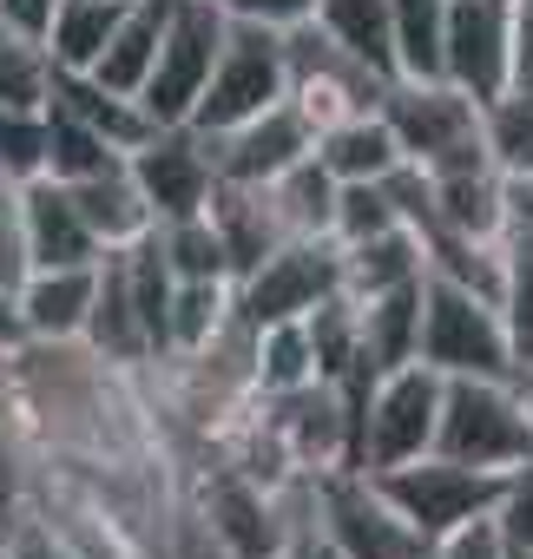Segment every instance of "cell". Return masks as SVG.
<instances>
[{"mask_svg":"<svg viewBox=\"0 0 533 559\" xmlns=\"http://www.w3.org/2000/svg\"><path fill=\"white\" fill-rule=\"evenodd\" d=\"M376 112L395 132L402 158L422 165V171H461V165H481L487 158V145H481V99L461 93L441 73H428V80H408V73L389 80V93H382Z\"/></svg>","mask_w":533,"mask_h":559,"instance_id":"6da1fadb","label":"cell"},{"mask_svg":"<svg viewBox=\"0 0 533 559\" xmlns=\"http://www.w3.org/2000/svg\"><path fill=\"white\" fill-rule=\"evenodd\" d=\"M435 454L507 474L533 454V421L500 376H441V421H435Z\"/></svg>","mask_w":533,"mask_h":559,"instance_id":"7a4b0ae2","label":"cell"},{"mask_svg":"<svg viewBox=\"0 0 533 559\" xmlns=\"http://www.w3.org/2000/svg\"><path fill=\"white\" fill-rule=\"evenodd\" d=\"M415 362H428L435 376H513V343L507 323L487 297L448 284V276L422 270V343Z\"/></svg>","mask_w":533,"mask_h":559,"instance_id":"3957f363","label":"cell"},{"mask_svg":"<svg viewBox=\"0 0 533 559\" xmlns=\"http://www.w3.org/2000/svg\"><path fill=\"white\" fill-rule=\"evenodd\" d=\"M291 99V67H284V34L277 27H257V21H237L230 14V34H224V53L191 106L185 126L198 132H230L244 119H257L263 106Z\"/></svg>","mask_w":533,"mask_h":559,"instance_id":"277c9868","label":"cell"},{"mask_svg":"<svg viewBox=\"0 0 533 559\" xmlns=\"http://www.w3.org/2000/svg\"><path fill=\"white\" fill-rule=\"evenodd\" d=\"M376 487L395 500V513L435 546V539H448L454 526H467V520H481V513H494L500 507V487H507V474H487V467H467V461H448V454H415V461H395V467H382L376 474Z\"/></svg>","mask_w":533,"mask_h":559,"instance_id":"5b68a950","label":"cell"},{"mask_svg":"<svg viewBox=\"0 0 533 559\" xmlns=\"http://www.w3.org/2000/svg\"><path fill=\"white\" fill-rule=\"evenodd\" d=\"M310 507H317V526L330 533V546L343 559H428L435 552L395 513V500L376 487V474H363V467L310 474Z\"/></svg>","mask_w":533,"mask_h":559,"instance_id":"8992f818","label":"cell"},{"mask_svg":"<svg viewBox=\"0 0 533 559\" xmlns=\"http://www.w3.org/2000/svg\"><path fill=\"white\" fill-rule=\"evenodd\" d=\"M343 290V243L336 237H284L250 276L230 284V310L244 330L310 317L323 297Z\"/></svg>","mask_w":533,"mask_h":559,"instance_id":"52a82bcc","label":"cell"},{"mask_svg":"<svg viewBox=\"0 0 533 559\" xmlns=\"http://www.w3.org/2000/svg\"><path fill=\"white\" fill-rule=\"evenodd\" d=\"M224 34H230V8L224 0H171L165 14V40H158V60H152V80L139 93V106L158 119V126H185L217 53H224Z\"/></svg>","mask_w":533,"mask_h":559,"instance_id":"ba28073f","label":"cell"},{"mask_svg":"<svg viewBox=\"0 0 533 559\" xmlns=\"http://www.w3.org/2000/svg\"><path fill=\"white\" fill-rule=\"evenodd\" d=\"M284 67H291V106H297L317 132L336 126V119L376 112L382 93H389V80H382L369 60H356L343 40H330L317 21H304V27L284 34Z\"/></svg>","mask_w":533,"mask_h":559,"instance_id":"9c48e42d","label":"cell"},{"mask_svg":"<svg viewBox=\"0 0 533 559\" xmlns=\"http://www.w3.org/2000/svg\"><path fill=\"white\" fill-rule=\"evenodd\" d=\"M435 421H441V376L428 362H402L389 376H376L363 415H356V467L382 474L395 461H415L435 448Z\"/></svg>","mask_w":533,"mask_h":559,"instance_id":"30bf717a","label":"cell"},{"mask_svg":"<svg viewBox=\"0 0 533 559\" xmlns=\"http://www.w3.org/2000/svg\"><path fill=\"white\" fill-rule=\"evenodd\" d=\"M263 428H271L277 454L291 461V474H330V467H356V408L336 382H304L284 395H257Z\"/></svg>","mask_w":533,"mask_h":559,"instance_id":"8fae6325","label":"cell"},{"mask_svg":"<svg viewBox=\"0 0 533 559\" xmlns=\"http://www.w3.org/2000/svg\"><path fill=\"white\" fill-rule=\"evenodd\" d=\"M441 80H454L481 106L513 86V0H448Z\"/></svg>","mask_w":533,"mask_h":559,"instance_id":"7c38bea8","label":"cell"},{"mask_svg":"<svg viewBox=\"0 0 533 559\" xmlns=\"http://www.w3.org/2000/svg\"><path fill=\"white\" fill-rule=\"evenodd\" d=\"M126 171H132L139 198L152 204V224L191 217V211H204L211 191H217L211 145H204L198 126H158L139 152H126Z\"/></svg>","mask_w":533,"mask_h":559,"instance_id":"4fadbf2b","label":"cell"},{"mask_svg":"<svg viewBox=\"0 0 533 559\" xmlns=\"http://www.w3.org/2000/svg\"><path fill=\"white\" fill-rule=\"evenodd\" d=\"M204 145H211L217 185H271V178H284L297 158L317 152V126H310L291 99H277V106H263L257 119H244V126H230V132H204Z\"/></svg>","mask_w":533,"mask_h":559,"instance_id":"5bb4252c","label":"cell"},{"mask_svg":"<svg viewBox=\"0 0 533 559\" xmlns=\"http://www.w3.org/2000/svg\"><path fill=\"white\" fill-rule=\"evenodd\" d=\"M21 230H27V263L34 270H73V263H99V237L80 217L73 191L54 178H27L21 185Z\"/></svg>","mask_w":533,"mask_h":559,"instance_id":"9a60e30c","label":"cell"},{"mask_svg":"<svg viewBox=\"0 0 533 559\" xmlns=\"http://www.w3.org/2000/svg\"><path fill=\"white\" fill-rule=\"evenodd\" d=\"M93 356L106 362H152V343H145V323H139V304H132V276H126V243L99 250L93 263V310H86V336H80Z\"/></svg>","mask_w":533,"mask_h":559,"instance_id":"2e32d148","label":"cell"},{"mask_svg":"<svg viewBox=\"0 0 533 559\" xmlns=\"http://www.w3.org/2000/svg\"><path fill=\"white\" fill-rule=\"evenodd\" d=\"M204 217H211V230H217V243L230 257V284L250 276L263 257L291 237L284 217H277V204H271V185H217L211 204H204Z\"/></svg>","mask_w":533,"mask_h":559,"instance_id":"e0dca14e","label":"cell"},{"mask_svg":"<svg viewBox=\"0 0 533 559\" xmlns=\"http://www.w3.org/2000/svg\"><path fill=\"white\" fill-rule=\"evenodd\" d=\"M428 211L461 237L500 243V230H507V178L487 158L461 165V171H428Z\"/></svg>","mask_w":533,"mask_h":559,"instance_id":"ac0fdd59","label":"cell"},{"mask_svg":"<svg viewBox=\"0 0 533 559\" xmlns=\"http://www.w3.org/2000/svg\"><path fill=\"white\" fill-rule=\"evenodd\" d=\"M86 310H93V263L27 270V284H21L27 343H80L86 336Z\"/></svg>","mask_w":533,"mask_h":559,"instance_id":"d6986e66","label":"cell"},{"mask_svg":"<svg viewBox=\"0 0 533 559\" xmlns=\"http://www.w3.org/2000/svg\"><path fill=\"white\" fill-rule=\"evenodd\" d=\"M54 106H60V112H73L80 126H93L112 152H139V145L158 132V119H152L139 99H126V93L99 86L93 73H67V67H54Z\"/></svg>","mask_w":533,"mask_h":559,"instance_id":"ffe728a7","label":"cell"},{"mask_svg":"<svg viewBox=\"0 0 533 559\" xmlns=\"http://www.w3.org/2000/svg\"><path fill=\"white\" fill-rule=\"evenodd\" d=\"M165 14H171V0H132L126 21H119V27H112V40H106V53H99L86 73H93L99 86H112V93L139 99V93H145V80H152L158 40H165Z\"/></svg>","mask_w":533,"mask_h":559,"instance_id":"44dd1931","label":"cell"},{"mask_svg":"<svg viewBox=\"0 0 533 559\" xmlns=\"http://www.w3.org/2000/svg\"><path fill=\"white\" fill-rule=\"evenodd\" d=\"M317 158L336 185H376L402 165V145L382 126V112H356V119H336L317 132Z\"/></svg>","mask_w":533,"mask_h":559,"instance_id":"7402d4cb","label":"cell"},{"mask_svg":"<svg viewBox=\"0 0 533 559\" xmlns=\"http://www.w3.org/2000/svg\"><path fill=\"white\" fill-rule=\"evenodd\" d=\"M356 317H363V362L376 376L415 362V343H422V276H415V284H402V290L363 297Z\"/></svg>","mask_w":533,"mask_h":559,"instance_id":"603a6c76","label":"cell"},{"mask_svg":"<svg viewBox=\"0 0 533 559\" xmlns=\"http://www.w3.org/2000/svg\"><path fill=\"white\" fill-rule=\"evenodd\" d=\"M67 191H73L80 217L93 224V237H99L106 250H112V243H132V237L152 230V204L139 198V185H132L126 165H112V171H99V178H80V185H67Z\"/></svg>","mask_w":533,"mask_h":559,"instance_id":"cb8c5ba5","label":"cell"},{"mask_svg":"<svg viewBox=\"0 0 533 559\" xmlns=\"http://www.w3.org/2000/svg\"><path fill=\"white\" fill-rule=\"evenodd\" d=\"M422 276V243L408 224L369 237V243H343V290L363 304V297H382V290H402Z\"/></svg>","mask_w":533,"mask_h":559,"instance_id":"d4e9b609","label":"cell"},{"mask_svg":"<svg viewBox=\"0 0 533 559\" xmlns=\"http://www.w3.org/2000/svg\"><path fill=\"white\" fill-rule=\"evenodd\" d=\"M317 27H323L330 40H343L356 60H369L382 80H402L389 0H317Z\"/></svg>","mask_w":533,"mask_h":559,"instance_id":"484cf974","label":"cell"},{"mask_svg":"<svg viewBox=\"0 0 533 559\" xmlns=\"http://www.w3.org/2000/svg\"><path fill=\"white\" fill-rule=\"evenodd\" d=\"M250 382H257V395H284V389L317 382V343H310L304 317L250 330Z\"/></svg>","mask_w":533,"mask_h":559,"instance_id":"4316f807","label":"cell"},{"mask_svg":"<svg viewBox=\"0 0 533 559\" xmlns=\"http://www.w3.org/2000/svg\"><path fill=\"white\" fill-rule=\"evenodd\" d=\"M126 8H132V0H60L54 34H47V53H54V67H67V73H86V67L106 53V40H112V27L126 21Z\"/></svg>","mask_w":533,"mask_h":559,"instance_id":"83f0119b","label":"cell"},{"mask_svg":"<svg viewBox=\"0 0 533 559\" xmlns=\"http://www.w3.org/2000/svg\"><path fill=\"white\" fill-rule=\"evenodd\" d=\"M271 204L284 217L291 237H330V217H336V178L323 171V158H297L284 178H271Z\"/></svg>","mask_w":533,"mask_h":559,"instance_id":"f1b7e54d","label":"cell"},{"mask_svg":"<svg viewBox=\"0 0 533 559\" xmlns=\"http://www.w3.org/2000/svg\"><path fill=\"white\" fill-rule=\"evenodd\" d=\"M152 230H158V250H165L178 284H230V257H224V243H217V230H211L204 211L152 224Z\"/></svg>","mask_w":533,"mask_h":559,"instance_id":"f546056e","label":"cell"},{"mask_svg":"<svg viewBox=\"0 0 533 559\" xmlns=\"http://www.w3.org/2000/svg\"><path fill=\"white\" fill-rule=\"evenodd\" d=\"M112 165H126V152H112V145H106L93 126H80L73 112L47 106V178H54V185H80V178L112 171Z\"/></svg>","mask_w":533,"mask_h":559,"instance_id":"4dcf8cb0","label":"cell"},{"mask_svg":"<svg viewBox=\"0 0 533 559\" xmlns=\"http://www.w3.org/2000/svg\"><path fill=\"white\" fill-rule=\"evenodd\" d=\"M481 145L494 158L500 178H533V99L526 93H500L481 106Z\"/></svg>","mask_w":533,"mask_h":559,"instance_id":"1f68e13d","label":"cell"},{"mask_svg":"<svg viewBox=\"0 0 533 559\" xmlns=\"http://www.w3.org/2000/svg\"><path fill=\"white\" fill-rule=\"evenodd\" d=\"M230 323H237L230 284H171V356L211 349Z\"/></svg>","mask_w":533,"mask_h":559,"instance_id":"d6a6232c","label":"cell"},{"mask_svg":"<svg viewBox=\"0 0 533 559\" xmlns=\"http://www.w3.org/2000/svg\"><path fill=\"white\" fill-rule=\"evenodd\" d=\"M0 106H27V112L54 106V53H47V40L0 34Z\"/></svg>","mask_w":533,"mask_h":559,"instance_id":"836d02e7","label":"cell"},{"mask_svg":"<svg viewBox=\"0 0 533 559\" xmlns=\"http://www.w3.org/2000/svg\"><path fill=\"white\" fill-rule=\"evenodd\" d=\"M441 14L448 0H389V21H395V60L408 80L441 73Z\"/></svg>","mask_w":533,"mask_h":559,"instance_id":"e575fe53","label":"cell"},{"mask_svg":"<svg viewBox=\"0 0 533 559\" xmlns=\"http://www.w3.org/2000/svg\"><path fill=\"white\" fill-rule=\"evenodd\" d=\"M395 224H402V211L382 191V178L376 185H336V217H330V237L336 243H369V237H382Z\"/></svg>","mask_w":533,"mask_h":559,"instance_id":"d590c367","label":"cell"},{"mask_svg":"<svg viewBox=\"0 0 533 559\" xmlns=\"http://www.w3.org/2000/svg\"><path fill=\"white\" fill-rule=\"evenodd\" d=\"M0 171H8L14 185L47 178V112L0 106Z\"/></svg>","mask_w":533,"mask_h":559,"instance_id":"8d00e7d4","label":"cell"},{"mask_svg":"<svg viewBox=\"0 0 533 559\" xmlns=\"http://www.w3.org/2000/svg\"><path fill=\"white\" fill-rule=\"evenodd\" d=\"M500 323L513 343V362L533 356V243H507V284H500Z\"/></svg>","mask_w":533,"mask_h":559,"instance_id":"74e56055","label":"cell"},{"mask_svg":"<svg viewBox=\"0 0 533 559\" xmlns=\"http://www.w3.org/2000/svg\"><path fill=\"white\" fill-rule=\"evenodd\" d=\"M494 526H500L507 552H533V454H526L520 467H507V487H500Z\"/></svg>","mask_w":533,"mask_h":559,"instance_id":"f35d334b","label":"cell"},{"mask_svg":"<svg viewBox=\"0 0 533 559\" xmlns=\"http://www.w3.org/2000/svg\"><path fill=\"white\" fill-rule=\"evenodd\" d=\"M0 559H73L67 539L34 513H0Z\"/></svg>","mask_w":533,"mask_h":559,"instance_id":"ab89813d","label":"cell"},{"mask_svg":"<svg viewBox=\"0 0 533 559\" xmlns=\"http://www.w3.org/2000/svg\"><path fill=\"white\" fill-rule=\"evenodd\" d=\"M271 559H343V552L330 546V533L317 526V507H310V480H304V500H297V513H291V533H284V546H277Z\"/></svg>","mask_w":533,"mask_h":559,"instance_id":"60d3db41","label":"cell"},{"mask_svg":"<svg viewBox=\"0 0 533 559\" xmlns=\"http://www.w3.org/2000/svg\"><path fill=\"white\" fill-rule=\"evenodd\" d=\"M428 559H507V539H500L494 513H481V520L454 526L448 539H435V552H428Z\"/></svg>","mask_w":533,"mask_h":559,"instance_id":"b9f144b4","label":"cell"},{"mask_svg":"<svg viewBox=\"0 0 533 559\" xmlns=\"http://www.w3.org/2000/svg\"><path fill=\"white\" fill-rule=\"evenodd\" d=\"M27 230H21V191L0 204V290H21L27 284Z\"/></svg>","mask_w":533,"mask_h":559,"instance_id":"7bdbcfd3","label":"cell"},{"mask_svg":"<svg viewBox=\"0 0 533 559\" xmlns=\"http://www.w3.org/2000/svg\"><path fill=\"white\" fill-rule=\"evenodd\" d=\"M224 8H230L237 21H257V27H277V34H291V27L317 21V0H224Z\"/></svg>","mask_w":533,"mask_h":559,"instance_id":"ee69618b","label":"cell"},{"mask_svg":"<svg viewBox=\"0 0 533 559\" xmlns=\"http://www.w3.org/2000/svg\"><path fill=\"white\" fill-rule=\"evenodd\" d=\"M54 14H60V0H0V34L47 40L54 34Z\"/></svg>","mask_w":533,"mask_h":559,"instance_id":"f6af8a7d","label":"cell"},{"mask_svg":"<svg viewBox=\"0 0 533 559\" xmlns=\"http://www.w3.org/2000/svg\"><path fill=\"white\" fill-rule=\"evenodd\" d=\"M27 349V317H21V290H0V356Z\"/></svg>","mask_w":533,"mask_h":559,"instance_id":"bcb514c9","label":"cell"},{"mask_svg":"<svg viewBox=\"0 0 533 559\" xmlns=\"http://www.w3.org/2000/svg\"><path fill=\"white\" fill-rule=\"evenodd\" d=\"M533 60V0H513V73Z\"/></svg>","mask_w":533,"mask_h":559,"instance_id":"7dc6e473","label":"cell"},{"mask_svg":"<svg viewBox=\"0 0 533 559\" xmlns=\"http://www.w3.org/2000/svg\"><path fill=\"white\" fill-rule=\"evenodd\" d=\"M507 382H513V395H520V408H526V421H533V356H526V362H513V376H507Z\"/></svg>","mask_w":533,"mask_h":559,"instance_id":"c3c4849f","label":"cell"},{"mask_svg":"<svg viewBox=\"0 0 533 559\" xmlns=\"http://www.w3.org/2000/svg\"><path fill=\"white\" fill-rule=\"evenodd\" d=\"M513 93H526V99H533V60H526L520 73H513Z\"/></svg>","mask_w":533,"mask_h":559,"instance_id":"681fc988","label":"cell"},{"mask_svg":"<svg viewBox=\"0 0 533 559\" xmlns=\"http://www.w3.org/2000/svg\"><path fill=\"white\" fill-rule=\"evenodd\" d=\"M14 191H21V185H14V178H8V171H0V204H8V198H14Z\"/></svg>","mask_w":533,"mask_h":559,"instance_id":"f907efd6","label":"cell"},{"mask_svg":"<svg viewBox=\"0 0 533 559\" xmlns=\"http://www.w3.org/2000/svg\"><path fill=\"white\" fill-rule=\"evenodd\" d=\"M507 559H533V552H507Z\"/></svg>","mask_w":533,"mask_h":559,"instance_id":"816d5d0a","label":"cell"}]
</instances>
